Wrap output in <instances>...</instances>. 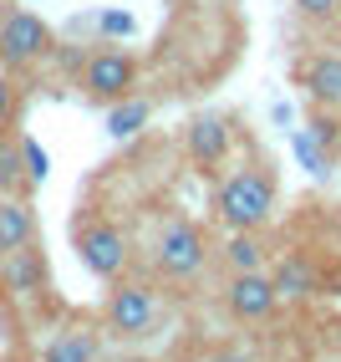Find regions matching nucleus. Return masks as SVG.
<instances>
[{"label":"nucleus","instance_id":"18","mask_svg":"<svg viewBox=\"0 0 341 362\" xmlns=\"http://www.w3.org/2000/svg\"><path fill=\"white\" fill-rule=\"evenodd\" d=\"M316 133H311V143H326V148H336V138H341V128H336V112H316V123H311Z\"/></svg>","mask_w":341,"mask_h":362},{"label":"nucleus","instance_id":"8","mask_svg":"<svg viewBox=\"0 0 341 362\" xmlns=\"http://www.w3.org/2000/svg\"><path fill=\"white\" fill-rule=\"evenodd\" d=\"M229 148H234V123H229V117H219V112L189 117V128H184V153H189L193 168L214 174V168L229 158Z\"/></svg>","mask_w":341,"mask_h":362},{"label":"nucleus","instance_id":"14","mask_svg":"<svg viewBox=\"0 0 341 362\" xmlns=\"http://www.w3.org/2000/svg\"><path fill=\"white\" fill-rule=\"evenodd\" d=\"M225 250H219V260H225V271L239 276V271H270V250H265L260 230H225Z\"/></svg>","mask_w":341,"mask_h":362},{"label":"nucleus","instance_id":"22","mask_svg":"<svg viewBox=\"0 0 341 362\" xmlns=\"http://www.w3.org/2000/svg\"><path fill=\"white\" fill-rule=\"evenodd\" d=\"M107 362H158V357H148V352H123V357H107Z\"/></svg>","mask_w":341,"mask_h":362},{"label":"nucleus","instance_id":"17","mask_svg":"<svg viewBox=\"0 0 341 362\" xmlns=\"http://www.w3.org/2000/svg\"><path fill=\"white\" fill-rule=\"evenodd\" d=\"M296 11L311 21V26H336L341 21V0H296Z\"/></svg>","mask_w":341,"mask_h":362},{"label":"nucleus","instance_id":"13","mask_svg":"<svg viewBox=\"0 0 341 362\" xmlns=\"http://www.w3.org/2000/svg\"><path fill=\"white\" fill-rule=\"evenodd\" d=\"M36 245V204L26 194H0V255Z\"/></svg>","mask_w":341,"mask_h":362},{"label":"nucleus","instance_id":"1","mask_svg":"<svg viewBox=\"0 0 341 362\" xmlns=\"http://www.w3.org/2000/svg\"><path fill=\"white\" fill-rule=\"evenodd\" d=\"M275 204H280V179L260 158L229 168L214 184V220L225 230H265L275 220Z\"/></svg>","mask_w":341,"mask_h":362},{"label":"nucleus","instance_id":"21","mask_svg":"<svg viewBox=\"0 0 341 362\" xmlns=\"http://www.w3.org/2000/svg\"><path fill=\"white\" fill-rule=\"evenodd\" d=\"M102 31H112V36H128V31H133V21H128V16H102Z\"/></svg>","mask_w":341,"mask_h":362},{"label":"nucleus","instance_id":"9","mask_svg":"<svg viewBox=\"0 0 341 362\" xmlns=\"http://www.w3.org/2000/svg\"><path fill=\"white\" fill-rule=\"evenodd\" d=\"M46 286H52V271H46L41 245H20L0 255V291L11 301H41Z\"/></svg>","mask_w":341,"mask_h":362},{"label":"nucleus","instance_id":"16","mask_svg":"<svg viewBox=\"0 0 341 362\" xmlns=\"http://www.w3.org/2000/svg\"><path fill=\"white\" fill-rule=\"evenodd\" d=\"M148 117H153V107L138 98H123V103H107V133L112 138H133L138 128H148Z\"/></svg>","mask_w":341,"mask_h":362},{"label":"nucleus","instance_id":"3","mask_svg":"<svg viewBox=\"0 0 341 362\" xmlns=\"http://www.w3.org/2000/svg\"><path fill=\"white\" fill-rule=\"evenodd\" d=\"M214 260V245H209V230L189 214H168L153 235V276L163 286H193Z\"/></svg>","mask_w":341,"mask_h":362},{"label":"nucleus","instance_id":"10","mask_svg":"<svg viewBox=\"0 0 341 362\" xmlns=\"http://www.w3.org/2000/svg\"><path fill=\"white\" fill-rule=\"evenodd\" d=\"M296 87L316 112H341V52H311L296 62Z\"/></svg>","mask_w":341,"mask_h":362},{"label":"nucleus","instance_id":"4","mask_svg":"<svg viewBox=\"0 0 341 362\" xmlns=\"http://www.w3.org/2000/svg\"><path fill=\"white\" fill-rule=\"evenodd\" d=\"M77 255L82 265L97 276V281H123L128 265H133V240L123 225H112L107 214H87V220H77Z\"/></svg>","mask_w":341,"mask_h":362},{"label":"nucleus","instance_id":"2","mask_svg":"<svg viewBox=\"0 0 341 362\" xmlns=\"http://www.w3.org/2000/svg\"><path fill=\"white\" fill-rule=\"evenodd\" d=\"M168 322V301L153 281H112V291L102 301V332L112 337V342L123 347H138L148 342V337H158V327Z\"/></svg>","mask_w":341,"mask_h":362},{"label":"nucleus","instance_id":"12","mask_svg":"<svg viewBox=\"0 0 341 362\" xmlns=\"http://www.w3.org/2000/svg\"><path fill=\"white\" fill-rule=\"evenodd\" d=\"M275 291H280V301H311V296H321L326 291V281H321V265H316L311 255H285L280 265H275Z\"/></svg>","mask_w":341,"mask_h":362},{"label":"nucleus","instance_id":"7","mask_svg":"<svg viewBox=\"0 0 341 362\" xmlns=\"http://www.w3.org/2000/svg\"><path fill=\"white\" fill-rule=\"evenodd\" d=\"M280 306H285V301H280V291H275V276H270V271H239V276L225 281V311H229L234 322H245V327L270 322Z\"/></svg>","mask_w":341,"mask_h":362},{"label":"nucleus","instance_id":"6","mask_svg":"<svg viewBox=\"0 0 341 362\" xmlns=\"http://www.w3.org/2000/svg\"><path fill=\"white\" fill-rule=\"evenodd\" d=\"M138 77H143V66L133 52H123V46H102V52H92L77 71V87L87 92L92 103H123L138 92Z\"/></svg>","mask_w":341,"mask_h":362},{"label":"nucleus","instance_id":"15","mask_svg":"<svg viewBox=\"0 0 341 362\" xmlns=\"http://www.w3.org/2000/svg\"><path fill=\"white\" fill-rule=\"evenodd\" d=\"M31 174H26V148L11 128H0V194H26Z\"/></svg>","mask_w":341,"mask_h":362},{"label":"nucleus","instance_id":"20","mask_svg":"<svg viewBox=\"0 0 341 362\" xmlns=\"http://www.w3.org/2000/svg\"><path fill=\"white\" fill-rule=\"evenodd\" d=\"M16 117V82H11V71L0 66V128H6Z\"/></svg>","mask_w":341,"mask_h":362},{"label":"nucleus","instance_id":"11","mask_svg":"<svg viewBox=\"0 0 341 362\" xmlns=\"http://www.w3.org/2000/svg\"><path fill=\"white\" fill-rule=\"evenodd\" d=\"M41 362H102V332L87 327V322H66L41 347Z\"/></svg>","mask_w":341,"mask_h":362},{"label":"nucleus","instance_id":"25","mask_svg":"<svg viewBox=\"0 0 341 362\" xmlns=\"http://www.w3.org/2000/svg\"><path fill=\"white\" fill-rule=\"evenodd\" d=\"M225 362H229V357H225Z\"/></svg>","mask_w":341,"mask_h":362},{"label":"nucleus","instance_id":"5","mask_svg":"<svg viewBox=\"0 0 341 362\" xmlns=\"http://www.w3.org/2000/svg\"><path fill=\"white\" fill-rule=\"evenodd\" d=\"M52 52H56V36L36 11H26V6L0 11V66L6 71H31Z\"/></svg>","mask_w":341,"mask_h":362},{"label":"nucleus","instance_id":"19","mask_svg":"<svg viewBox=\"0 0 341 362\" xmlns=\"http://www.w3.org/2000/svg\"><path fill=\"white\" fill-rule=\"evenodd\" d=\"M20 148H26V174H31V184H41V179H46V153H41V143H36V138H20Z\"/></svg>","mask_w":341,"mask_h":362},{"label":"nucleus","instance_id":"24","mask_svg":"<svg viewBox=\"0 0 341 362\" xmlns=\"http://www.w3.org/2000/svg\"><path fill=\"white\" fill-rule=\"evenodd\" d=\"M336 26H341V21H336Z\"/></svg>","mask_w":341,"mask_h":362},{"label":"nucleus","instance_id":"23","mask_svg":"<svg viewBox=\"0 0 341 362\" xmlns=\"http://www.w3.org/2000/svg\"><path fill=\"white\" fill-rule=\"evenodd\" d=\"M331 342H336V347H341V317H336V322H331Z\"/></svg>","mask_w":341,"mask_h":362}]
</instances>
